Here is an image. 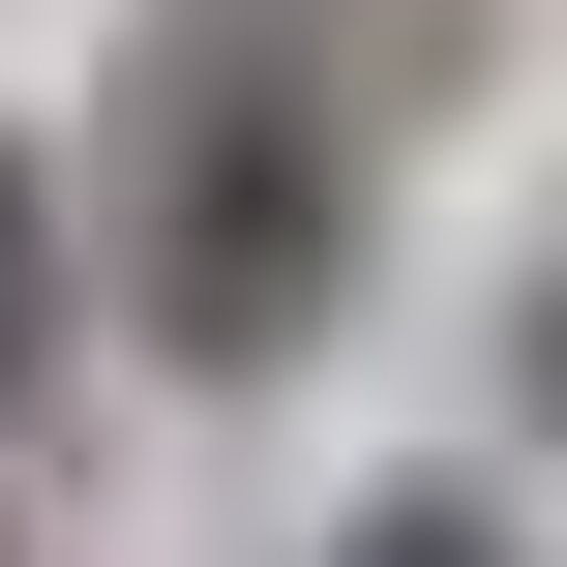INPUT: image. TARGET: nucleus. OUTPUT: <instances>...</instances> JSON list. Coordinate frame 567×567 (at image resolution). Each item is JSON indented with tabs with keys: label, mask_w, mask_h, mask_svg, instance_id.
<instances>
[{
	"label": "nucleus",
	"mask_w": 567,
	"mask_h": 567,
	"mask_svg": "<svg viewBox=\"0 0 567 567\" xmlns=\"http://www.w3.org/2000/svg\"><path fill=\"white\" fill-rule=\"evenodd\" d=\"M120 299H150V359H179V389H269V359L359 299V120L299 90V30H269V0H209V30L150 60Z\"/></svg>",
	"instance_id": "obj_1"
},
{
	"label": "nucleus",
	"mask_w": 567,
	"mask_h": 567,
	"mask_svg": "<svg viewBox=\"0 0 567 567\" xmlns=\"http://www.w3.org/2000/svg\"><path fill=\"white\" fill-rule=\"evenodd\" d=\"M30 359H60V179L0 150V389H30Z\"/></svg>",
	"instance_id": "obj_2"
},
{
	"label": "nucleus",
	"mask_w": 567,
	"mask_h": 567,
	"mask_svg": "<svg viewBox=\"0 0 567 567\" xmlns=\"http://www.w3.org/2000/svg\"><path fill=\"white\" fill-rule=\"evenodd\" d=\"M329 567H508V538H478V478H389V508H359Z\"/></svg>",
	"instance_id": "obj_3"
},
{
	"label": "nucleus",
	"mask_w": 567,
	"mask_h": 567,
	"mask_svg": "<svg viewBox=\"0 0 567 567\" xmlns=\"http://www.w3.org/2000/svg\"><path fill=\"white\" fill-rule=\"evenodd\" d=\"M508 389H538V449H567V269H538V329H508Z\"/></svg>",
	"instance_id": "obj_4"
}]
</instances>
